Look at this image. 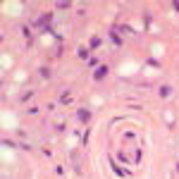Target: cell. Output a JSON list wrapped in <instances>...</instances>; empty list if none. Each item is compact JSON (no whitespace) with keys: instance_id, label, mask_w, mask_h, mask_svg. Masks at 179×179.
I'll list each match as a JSON object with an SVG mask.
<instances>
[{"instance_id":"3957f363","label":"cell","mask_w":179,"mask_h":179,"mask_svg":"<svg viewBox=\"0 0 179 179\" xmlns=\"http://www.w3.org/2000/svg\"><path fill=\"white\" fill-rule=\"evenodd\" d=\"M110 38H112V43H115V45H122V41H119V36H117L115 31H110Z\"/></svg>"},{"instance_id":"277c9868","label":"cell","mask_w":179,"mask_h":179,"mask_svg":"<svg viewBox=\"0 0 179 179\" xmlns=\"http://www.w3.org/2000/svg\"><path fill=\"white\" fill-rule=\"evenodd\" d=\"M174 7H177V10H179V3H174Z\"/></svg>"},{"instance_id":"6da1fadb","label":"cell","mask_w":179,"mask_h":179,"mask_svg":"<svg viewBox=\"0 0 179 179\" xmlns=\"http://www.w3.org/2000/svg\"><path fill=\"white\" fill-rule=\"evenodd\" d=\"M105 74H107V67L103 65V67H98V69H96V74H93V79H103Z\"/></svg>"},{"instance_id":"7a4b0ae2","label":"cell","mask_w":179,"mask_h":179,"mask_svg":"<svg viewBox=\"0 0 179 179\" xmlns=\"http://www.w3.org/2000/svg\"><path fill=\"white\" fill-rule=\"evenodd\" d=\"M79 119L81 122H88V119H91V112H88V110H79Z\"/></svg>"}]
</instances>
